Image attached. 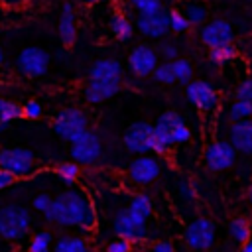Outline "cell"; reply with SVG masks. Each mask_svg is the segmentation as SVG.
I'll return each mask as SVG.
<instances>
[{
	"instance_id": "cell-20",
	"label": "cell",
	"mask_w": 252,
	"mask_h": 252,
	"mask_svg": "<svg viewBox=\"0 0 252 252\" xmlns=\"http://www.w3.org/2000/svg\"><path fill=\"white\" fill-rule=\"evenodd\" d=\"M120 91V83H110V81H89L85 87V98L93 104H98L102 100L112 98Z\"/></svg>"
},
{
	"instance_id": "cell-28",
	"label": "cell",
	"mask_w": 252,
	"mask_h": 252,
	"mask_svg": "<svg viewBox=\"0 0 252 252\" xmlns=\"http://www.w3.org/2000/svg\"><path fill=\"white\" fill-rule=\"evenodd\" d=\"M51 244H53V234L47 230H39L32 236L28 252H51Z\"/></svg>"
},
{
	"instance_id": "cell-29",
	"label": "cell",
	"mask_w": 252,
	"mask_h": 252,
	"mask_svg": "<svg viewBox=\"0 0 252 252\" xmlns=\"http://www.w3.org/2000/svg\"><path fill=\"white\" fill-rule=\"evenodd\" d=\"M171 67H173V73H175V81L177 83L189 85L193 81V65L187 59L177 57L175 61H171Z\"/></svg>"
},
{
	"instance_id": "cell-14",
	"label": "cell",
	"mask_w": 252,
	"mask_h": 252,
	"mask_svg": "<svg viewBox=\"0 0 252 252\" xmlns=\"http://www.w3.org/2000/svg\"><path fill=\"white\" fill-rule=\"evenodd\" d=\"M199 37L209 49H213V47H220V45L232 43L234 30L226 20H211L205 26H201Z\"/></svg>"
},
{
	"instance_id": "cell-44",
	"label": "cell",
	"mask_w": 252,
	"mask_h": 252,
	"mask_svg": "<svg viewBox=\"0 0 252 252\" xmlns=\"http://www.w3.org/2000/svg\"><path fill=\"white\" fill-rule=\"evenodd\" d=\"M4 65V51H2V47H0V67Z\"/></svg>"
},
{
	"instance_id": "cell-37",
	"label": "cell",
	"mask_w": 252,
	"mask_h": 252,
	"mask_svg": "<svg viewBox=\"0 0 252 252\" xmlns=\"http://www.w3.org/2000/svg\"><path fill=\"white\" fill-rule=\"evenodd\" d=\"M51 203H53V197H51V195H47V193H39V195L33 197L32 207H33L35 211H39V213H47V209L51 207Z\"/></svg>"
},
{
	"instance_id": "cell-13",
	"label": "cell",
	"mask_w": 252,
	"mask_h": 252,
	"mask_svg": "<svg viewBox=\"0 0 252 252\" xmlns=\"http://www.w3.org/2000/svg\"><path fill=\"white\" fill-rule=\"evenodd\" d=\"M185 94H187V100H189L195 108H199V110H203V112H211V110H215L217 104H219V93H217L207 81H203V79H193V81L187 85Z\"/></svg>"
},
{
	"instance_id": "cell-12",
	"label": "cell",
	"mask_w": 252,
	"mask_h": 252,
	"mask_svg": "<svg viewBox=\"0 0 252 252\" xmlns=\"http://www.w3.org/2000/svg\"><path fill=\"white\" fill-rule=\"evenodd\" d=\"M136 28L142 35L150 37V39H159L165 33L171 32L169 28V12L167 10H156L150 14H138L136 18Z\"/></svg>"
},
{
	"instance_id": "cell-6",
	"label": "cell",
	"mask_w": 252,
	"mask_h": 252,
	"mask_svg": "<svg viewBox=\"0 0 252 252\" xmlns=\"http://www.w3.org/2000/svg\"><path fill=\"white\" fill-rule=\"evenodd\" d=\"M0 167L16 177H30L35 169V156L28 148H6L0 152Z\"/></svg>"
},
{
	"instance_id": "cell-27",
	"label": "cell",
	"mask_w": 252,
	"mask_h": 252,
	"mask_svg": "<svg viewBox=\"0 0 252 252\" xmlns=\"http://www.w3.org/2000/svg\"><path fill=\"white\" fill-rule=\"evenodd\" d=\"M228 118H230V122H240V120L252 118V102L236 98V100L228 106Z\"/></svg>"
},
{
	"instance_id": "cell-17",
	"label": "cell",
	"mask_w": 252,
	"mask_h": 252,
	"mask_svg": "<svg viewBox=\"0 0 252 252\" xmlns=\"http://www.w3.org/2000/svg\"><path fill=\"white\" fill-rule=\"evenodd\" d=\"M89 81H110V83H120L122 81V65L118 59L112 57H102L96 59L89 71Z\"/></svg>"
},
{
	"instance_id": "cell-1",
	"label": "cell",
	"mask_w": 252,
	"mask_h": 252,
	"mask_svg": "<svg viewBox=\"0 0 252 252\" xmlns=\"http://www.w3.org/2000/svg\"><path fill=\"white\" fill-rule=\"evenodd\" d=\"M45 220L55 222L59 226L67 228H81V230H93L96 226V211L87 195L85 189L71 187L53 197L51 207L47 209Z\"/></svg>"
},
{
	"instance_id": "cell-16",
	"label": "cell",
	"mask_w": 252,
	"mask_h": 252,
	"mask_svg": "<svg viewBox=\"0 0 252 252\" xmlns=\"http://www.w3.org/2000/svg\"><path fill=\"white\" fill-rule=\"evenodd\" d=\"M128 67L136 77L154 75V71L158 67V53L146 43L136 45L128 55Z\"/></svg>"
},
{
	"instance_id": "cell-5",
	"label": "cell",
	"mask_w": 252,
	"mask_h": 252,
	"mask_svg": "<svg viewBox=\"0 0 252 252\" xmlns=\"http://www.w3.org/2000/svg\"><path fill=\"white\" fill-rule=\"evenodd\" d=\"M146 219L134 215L128 207H122L116 211L114 219H112V230L118 238H126L132 244L144 242L148 236V226H146Z\"/></svg>"
},
{
	"instance_id": "cell-46",
	"label": "cell",
	"mask_w": 252,
	"mask_h": 252,
	"mask_svg": "<svg viewBox=\"0 0 252 252\" xmlns=\"http://www.w3.org/2000/svg\"><path fill=\"white\" fill-rule=\"evenodd\" d=\"M85 2H89V4H96V2H102V0H85Z\"/></svg>"
},
{
	"instance_id": "cell-10",
	"label": "cell",
	"mask_w": 252,
	"mask_h": 252,
	"mask_svg": "<svg viewBox=\"0 0 252 252\" xmlns=\"http://www.w3.org/2000/svg\"><path fill=\"white\" fill-rule=\"evenodd\" d=\"M100 154H102V142H100L98 134H94L91 130H87L79 140H75L71 144V158L79 165H93V163H96Z\"/></svg>"
},
{
	"instance_id": "cell-40",
	"label": "cell",
	"mask_w": 252,
	"mask_h": 252,
	"mask_svg": "<svg viewBox=\"0 0 252 252\" xmlns=\"http://www.w3.org/2000/svg\"><path fill=\"white\" fill-rule=\"evenodd\" d=\"M16 175L14 173H10L8 169H4V167H0V191L2 189H6V187H10V185H14L16 183Z\"/></svg>"
},
{
	"instance_id": "cell-42",
	"label": "cell",
	"mask_w": 252,
	"mask_h": 252,
	"mask_svg": "<svg viewBox=\"0 0 252 252\" xmlns=\"http://www.w3.org/2000/svg\"><path fill=\"white\" fill-rule=\"evenodd\" d=\"M179 191H181V195H183L185 199H193V187H191V183L181 181V183H179Z\"/></svg>"
},
{
	"instance_id": "cell-24",
	"label": "cell",
	"mask_w": 252,
	"mask_h": 252,
	"mask_svg": "<svg viewBox=\"0 0 252 252\" xmlns=\"http://www.w3.org/2000/svg\"><path fill=\"white\" fill-rule=\"evenodd\" d=\"M53 252H91V248L81 236H61L55 240Z\"/></svg>"
},
{
	"instance_id": "cell-21",
	"label": "cell",
	"mask_w": 252,
	"mask_h": 252,
	"mask_svg": "<svg viewBox=\"0 0 252 252\" xmlns=\"http://www.w3.org/2000/svg\"><path fill=\"white\" fill-rule=\"evenodd\" d=\"M183 16L189 20L191 26H205L207 24V18H209V10L203 2L199 0H191V2H185L183 4Z\"/></svg>"
},
{
	"instance_id": "cell-25",
	"label": "cell",
	"mask_w": 252,
	"mask_h": 252,
	"mask_svg": "<svg viewBox=\"0 0 252 252\" xmlns=\"http://www.w3.org/2000/svg\"><path fill=\"white\" fill-rule=\"evenodd\" d=\"M22 116V106L8 100V98H2L0 96V132L8 128V124L16 118Z\"/></svg>"
},
{
	"instance_id": "cell-47",
	"label": "cell",
	"mask_w": 252,
	"mask_h": 252,
	"mask_svg": "<svg viewBox=\"0 0 252 252\" xmlns=\"http://www.w3.org/2000/svg\"><path fill=\"white\" fill-rule=\"evenodd\" d=\"M0 4H2V0H0Z\"/></svg>"
},
{
	"instance_id": "cell-26",
	"label": "cell",
	"mask_w": 252,
	"mask_h": 252,
	"mask_svg": "<svg viewBox=\"0 0 252 252\" xmlns=\"http://www.w3.org/2000/svg\"><path fill=\"white\" fill-rule=\"evenodd\" d=\"M128 209L134 213V215H138V217H142V219H150V215H152V201H150V197L146 195V193H136V195H132V199L128 201Z\"/></svg>"
},
{
	"instance_id": "cell-30",
	"label": "cell",
	"mask_w": 252,
	"mask_h": 252,
	"mask_svg": "<svg viewBox=\"0 0 252 252\" xmlns=\"http://www.w3.org/2000/svg\"><path fill=\"white\" fill-rule=\"evenodd\" d=\"M236 55H238V51H236V47H234L232 43L209 49V59H211L213 63H219V65H222V63H228V61H232V59H234Z\"/></svg>"
},
{
	"instance_id": "cell-33",
	"label": "cell",
	"mask_w": 252,
	"mask_h": 252,
	"mask_svg": "<svg viewBox=\"0 0 252 252\" xmlns=\"http://www.w3.org/2000/svg\"><path fill=\"white\" fill-rule=\"evenodd\" d=\"M154 79H156L158 83H161V85H171V83H175V73H173L171 63H161V65H158L156 71H154Z\"/></svg>"
},
{
	"instance_id": "cell-3",
	"label": "cell",
	"mask_w": 252,
	"mask_h": 252,
	"mask_svg": "<svg viewBox=\"0 0 252 252\" xmlns=\"http://www.w3.org/2000/svg\"><path fill=\"white\" fill-rule=\"evenodd\" d=\"M32 226V213L24 205L8 203L0 207V238L16 242L28 236Z\"/></svg>"
},
{
	"instance_id": "cell-23",
	"label": "cell",
	"mask_w": 252,
	"mask_h": 252,
	"mask_svg": "<svg viewBox=\"0 0 252 252\" xmlns=\"http://www.w3.org/2000/svg\"><path fill=\"white\" fill-rule=\"evenodd\" d=\"M228 230H230V236L242 246L246 244L250 238H252V224L246 217H234L228 224Z\"/></svg>"
},
{
	"instance_id": "cell-31",
	"label": "cell",
	"mask_w": 252,
	"mask_h": 252,
	"mask_svg": "<svg viewBox=\"0 0 252 252\" xmlns=\"http://www.w3.org/2000/svg\"><path fill=\"white\" fill-rule=\"evenodd\" d=\"M57 177L67 183V185H73L77 179H79V163L77 161H61L55 169Z\"/></svg>"
},
{
	"instance_id": "cell-22",
	"label": "cell",
	"mask_w": 252,
	"mask_h": 252,
	"mask_svg": "<svg viewBox=\"0 0 252 252\" xmlns=\"http://www.w3.org/2000/svg\"><path fill=\"white\" fill-rule=\"evenodd\" d=\"M110 32L118 41H130L134 35V24L124 14H114L110 20Z\"/></svg>"
},
{
	"instance_id": "cell-7",
	"label": "cell",
	"mask_w": 252,
	"mask_h": 252,
	"mask_svg": "<svg viewBox=\"0 0 252 252\" xmlns=\"http://www.w3.org/2000/svg\"><path fill=\"white\" fill-rule=\"evenodd\" d=\"M16 67L24 77H41L49 67V53L37 45L24 47L16 57Z\"/></svg>"
},
{
	"instance_id": "cell-4",
	"label": "cell",
	"mask_w": 252,
	"mask_h": 252,
	"mask_svg": "<svg viewBox=\"0 0 252 252\" xmlns=\"http://www.w3.org/2000/svg\"><path fill=\"white\" fill-rule=\"evenodd\" d=\"M53 130H55V134L59 138H63V140L73 144L75 140H79L89 130V118H87V114L81 108L69 106V108H63L55 116Z\"/></svg>"
},
{
	"instance_id": "cell-39",
	"label": "cell",
	"mask_w": 252,
	"mask_h": 252,
	"mask_svg": "<svg viewBox=\"0 0 252 252\" xmlns=\"http://www.w3.org/2000/svg\"><path fill=\"white\" fill-rule=\"evenodd\" d=\"M159 53H161V57H163L165 61H169V63L177 59V47H175L173 43H169V41H165V43L159 45Z\"/></svg>"
},
{
	"instance_id": "cell-48",
	"label": "cell",
	"mask_w": 252,
	"mask_h": 252,
	"mask_svg": "<svg viewBox=\"0 0 252 252\" xmlns=\"http://www.w3.org/2000/svg\"><path fill=\"white\" fill-rule=\"evenodd\" d=\"M0 85H2V83H0Z\"/></svg>"
},
{
	"instance_id": "cell-8",
	"label": "cell",
	"mask_w": 252,
	"mask_h": 252,
	"mask_svg": "<svg viewBox=\"0 0 252 252\" xmlns=\"http://www.w3.org/2000/svg\"><path fill=\"white\" fill-rule=\"evenodd\" d=\"M124 146L128 152L144 156L154 152V126L148 122H134L124 132Z\"/></svg>"
},
{
	"instance_id": "cell-43",
	"label": "cell",
	"mask_w": 252,
	"mask_h": 252,
	"mask_svg": "<svg viewBox=\"0 0 252 252\" xmlns=\"http://www.w3.org/2000/svg\"><path fill=\"white\" fill-rule=\"evenodd\" d=\"M238 252H252V238H250V240H248L246 244H242Z\"/></svg>"
},
{
	"instance_id": "cell-38",
	"label": "cell",
	"mask_w": 252,
	"mask_h": 252,
	"mask_svg": "<svg viewBox=\"0 0 252 252\" xmlns=\"http://www.w3.org/2000/svg\"><path fill=\"white\" fill-rule=\"evenodd\" d=\"M106 252H132V242L126 238H114L106 244Z\"/></svg>"
},
{
	"instance_id": "cell-18",
	"label": "cell",
	"mask_w": 252,
	"mask_h": 252,
	"mask_svg": "<svg viewBox=\"0 0 252 252\" xmlns=\"http://www.w3.org/2000/svg\"><path fill=\"white\" fill-rule=\"evenodd\" d=\"M228 142L234 146L236 152L252 156V118L232 122L228 132Z\"/></svg>"
},
{
	"instance_id": "cell-2",
	"label": "cell",
	"mask_w": 252,
	"mask_h": 252,
	"mask_svg": "<svg viewBox=\"0 0 252 252\" xmlns=\"http://www.w3.org/2000/svg\"><path fill=\"white\" fill-rule=\"evenodd\" d=\"M191 130L175 110H165L154 124V154H167L171 146L189 142Z\"/></svg>"
},
{
	"instance_id": "cell-36",
	"label": "cell",
	"mask_w": 252,
	"mask_h": 252,
	"mask_svg": "<svg viewBox=\"0 0 252 252\" xmlns=\"http://www.w3.org/2000/svg\"><path fill=\"white\" fill-rule=\"evenodd\" d=\"M236 98L252 102V77H246L244 81L238 83V87H236Z\"/></svg>"
},
{
	"instance_id": "cell-9",
	"label": "cell",
	"mask_w": 252,
	"mask_h": 252,
	"mask_svg": "<svg viewBox=\"0 0 252 252\" xmlns=\"http://www.w3.org/2000/svg\"><path fill=\"white\" fill-rule=\"evenodd\" d=\"M185 242L193 250H207L215 242V222L207 217H197L185 226Z\"/></svg>"
},
{
	"instance_id": "cell-34",
	"label": "cell",
	"mask_w": 252,
	"mask_h": 252,
	"mask_svg": "<svg viewBox=\"0 0 252 252\" xmlns=\"http://www.w3.org/2000/svg\"><path fill=\"white\" fill-rule=\"evenodd\" d=\"M132 8L138 10V14H150L156 10H161V0H130Z\"/></svg>"
},
{
	"instance_id": "cell-32",
	"label": "cell",
	"mask_w": 252,
	"mask_h": 252,
	"mask_svg": "<svg viewBox=\"0 0 252 252\" xmlns=\"http://www.w3.org/2000/svg\"><path fill=\"white\" fill-rule=\"evenodd\" d=\"M169 28H171V32H175V33H183V32H187V30L191 28V24H189V20L183 16L181 10H169Z\"/></svg>"
},
{
	"instance_id": "cell-11",
	"label": "cell",
	"mask_w": 252,
	"mask_h": 252,
	"mask_svg": "<svg viewBox=\"0 0 252 252\" xmlns=\"http://www.w3.org/2000/svg\"><path fill=\"white\" fill-rule=\"evenodd\" d=\"M236 161V150L226 140H215L205 148V163L211 171L230 169Z\"/></svg>"
},
{
	"instance_id": "cell-15",
	"label": "cell",
	"mask_w": 252,
	"mask_h": 252,
	"mask_svg": "<svg viewBox=\"0 0 252 252\" xmlns=\"http://www.w3.org/2000/svg\"><path fill=\"white\" fill-rule=\"evenodd\" d=\"M159 171H161L159 161L156 158L148 156V154H144L140 158H134L132 163L128 165V177L136 185H150L152 181L158 179Z\"/></svg>"
},
{
	"instance_id": "cell-41",
	"label": "cell",
	"mask_w": 252,
	"mask_h": 252,
	"mask_svg": "<svg viewBox=\"0 0 252 252\" xmlns=\"http://www.w3.org/2000/svg\"><path fill=\"white\" fill-rule=\"evenodd\" d=\"M150 252H175V250H173L171 242H167V240H158V242H154V244L150 246Z\"/></svg>"
},
{
	"instance_id": "cell-35",
	"label": "cell",
	"mask_w": 252,
	"mask_h": 252,
	"mask_svg": "<svg viewBox=\"0 0 252 252\" xmlns=\"http://www.w3.org/2000/svg\"><path fill=\"white\" fill-rule=\"evenodd\" d=\"M43 114V108L37 100H28L26 104H22V116L30 118V120H37Z\"/></svg>"
},
{
	"instance_id": "cell-45",
	"label": "cell",
	"mask_w": 252,
	"mask_h": 252,
	"mask_svg": "<svg viewBox=\"0 0 252 252\" xmlns=\"http://www.w3.org/2000/svg\"><path fill=\"white\" fill-rule=\"evenodd\" d=\"M248 199H250V203H252V183H250V187H248Z\"/></svg>"
},
{
	"instance_id": "cell-19",
	"label": "cell",
	"mask_w": 252,
	"mask_h": 252,
	"mask_svg": "<svg viewBox=\"0 0 252 252\" xmlns=\"http://www.w3.org/2000/svg\"><path fill=\"white\" fill-rule=\"evenodd\" d=\"M57 32H59V39L63 45H73L77 39V24H75V10L73 4H63L61 8V16H59V24H57Z\"/></svg>"
}]
</instances>
